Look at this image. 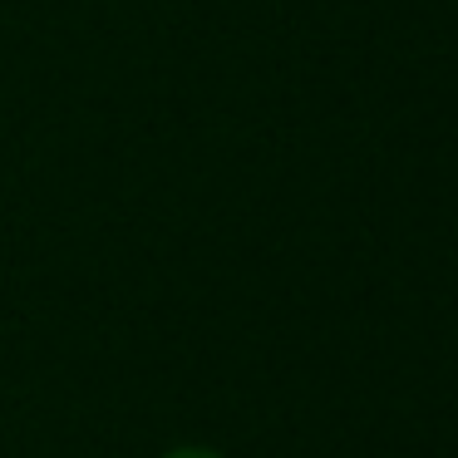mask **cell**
Wrapping results in <instances>:
<instances>
[{"label":"cell","mask_w":458,"mask_h":458,"mask_svg":"<svg viewBox=\"0 0 458 458\" xmlns=\"http://www.w3.org/2000/svg\"><path fill=\"white\" fill-rule=\"evenodd\" d=\"M163 458H217L212 448H173V454H163Z\"/></svg>","instance_id":"cell-1"}]
</instances>
